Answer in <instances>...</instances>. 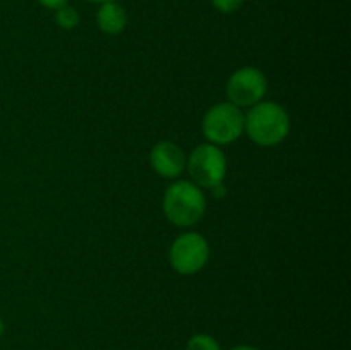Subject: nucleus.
Instances as JSON below:
<instances>
[{"mask_svg":"<svg viewBox=\"0 0 351 350\" xmlns=\"http://www.w3.org/2000/svg\"><path fill=\"white\" fill-rule=\"evenodd\" d=\"M243 132L261 148H273L290 134V115L276 102H259L243 113Z\"/></svg>","mask_w":351,"mask_h":350,"instance_id":"f257e3e1","label":"nucleus"},{"mask_svg":"<svg viewBox=\"0 0 351 350\" xmlns=\"http://www.w3.org/2000/svg\"><path fill=\"white\" fill-rule=\"evenodd\" d=\"M163 213L175 226H194L206 213V196L192 180H175L163 196Z\"/></svg>","mask_w":351,"mask_h":350,"instance_id":"f03ea898","label":"nucleus"},{"mask_svg":"<svg viewBox=\"0 0 351 350\" xmlns=\"http://www.w3.org/2000/svg\"><path fill=\"white\" fill-rule=\"evenodd\" d=\"M192 182L201 189H213L223 185L228 172L225 151L211 143L199 144L187 156V167Z\"/></svg>","mask_w":351,"mask_h":350,"instance_id":"7ed1b4c3","label":"nucleus"},{"mask_svg":"<svg viewBox=\"0 0 351 350\" xmlns=\"http://www.w3.org/2000/svg\"><path fill=\"white\" fill-rule=\"evenodd\" d=\"M243 112L230 102L216 103L202 119V134L208 143L215 146H226L235 143L243 134Z\"/></svg>","mask_w":351,"mask_h":350,"instance_id":"20e7f679","label":"nucleus"},{"mask_svg":"<svg viewBox=\"0 0 351 350\" xmlns=\"http://www.w3.org/2000/svg\"><path fill=\"white\" fill-rule=\"evenodd\" d=\"M211 256V247L204 235L197 232H184L171 242L168 261L173 271L184 277L197 275L204 270Z\"/></svg>","mask_w":351,"mask_h":350,"instance_id":"39448f33","label":"nucleus"},{"mask_svg":"<svg viewBox=\"0 0 351 350\" xmlns=\"http://www.w3.org/2000/svg\"><path fill=\"white\" fill-rule=\"evenodd\" d=\"M267 91V79L261 69L240 67L226 81V98L239 108H250L263 102Z\"/></svg>","mask_w":351,"mask_h":350,"instance_id":"423d86ee","label":"nucleus"},{"mask_svg":"<svg viewBox=\"0 0 351 350\" xmlns=\"http://www.w3.org/2000/svg\"><path fill=\"white\" fill-rule=\"evenodd\" d=\"M149 163L160 177L175 180L185 172L187 156L184 150L173 141H160L151 148Z\"/></svg>","mask_w":351,"mask_h":350,"instance_id":"0eeeda50","label":"nucleus"},{"mask_svg":"<svg viewBox=\"0 0 351 350\" xmlns=\"http://www.w3.org/2000/svg\"><path fill=\"white\" fill-rule=\"evenodd\" d=\"M127 17L125 9H123L120 3L115 2H106L101 3L98 7V12H96V24H98L99 31L110 36H115L120 34L127 27Z\"/></svg>","mask_w":351,"mask_h":350,"instance_id":"6e6552de","label":"nucleus"},{"mask_svg":"<svg viewBox=\"0 0 351 350\" xmlns=\"http://www.w3.org/2000/svg\"><path fill=\"white\" fill-rule=\"evenodd\" d=\"M55 23H57V26L60 27V30H65V31L75 30L79 24L77 10H75L74 7L69 5V3L67 5L58 7V9L55 10Z\"/></svg>","mask_w":351,"mask_h":350,"instance_id":"1a4fd4ad","label":"nucleus"},{"mask_svg":"<svg viewBox=\"0 0 351 350\" xmlns=\"http://www.w3.org/2000/svg\"><path fill=\"white\" fill-rule=\"evenodd\" d=\"M185 350H221L218 340L208 333H195L187 340Z\"/></svg>","mask_w":351,"mask_h":350,"instance_id":"9d476101","label":"nucleus"},{"mask_svg":"<svg viewBox=\"0 0 351 350\" xmlns=\"http://www.w3.org/2000/svg\"><path fill=\"white\" fill-rule=\"evenodd\" d=\"M245 0H211V5L221 14H233L243 5Z\"/></svg>","mask_w":351,"mask_h":350,"instance_id":"9b49d317","label":"nucleus"},{"mask_svg":"<svg viewBox=\"0 0 351 350\" xmlns=\"http://www.w3.org/2000/svg\"><path fill=\"white\" fill-rule=\"evenodd\" d=\"M45 9H50V10H57L58 7L62 5H67L69 0H38Z\"/></svg>","mask_w":351,"mask_h":350,"instance_id":"f8f14e48","label":"nucleus"},{"mask_svg":"<svg viewBox=\"0 0 351 350\" xmlns=\"http://www.w3.org/2000/svg\"><path fill=\"white\" fill-rule=\"evenodd\" d=\"M230 350H259L257 347H252V345H235L232 347Z\"/></svg>","mask_w":351,"mask_h":350,"instance_id":"ddd939ff","label":"nucleus"},{"mask_svg":"<svg viewBox=\"0 0 351 350\" xmlns=\"http://www.w3.org/2000/svg\"><path fill=\"white\" fill-rule=\"evenodd\" d=\"M86 2L98 3V5H101V3H106V2H115V0H86Z\"/></svg>","mask_w":351,"mask_h":350,"instance_id":"4468645a","label":"nucleus"},{"mask_svg":"<svg viewBox=\"0 0 351 350\" xmlns=\"http://www.w3.org/2000/svg\"><path fill=\"white\" fill-rule=\"evenodd\" d=\"M3 331H5V325H3V321H2V318H0V338H2V335H3Z\"/></svg>","mask_w":351,"mask_h":350,"instance_id":"2eb2a0df","label":"nucleus"}]
</instances>
